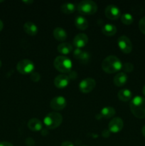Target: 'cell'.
<instances>
[{"mask_svg":"<svg viewBox=\"0 0 145 146\" xmlns=\"http://www.w3.org/2000/svg\"><path fill=\"white\" fill-rule=\"evenodd\" d=\"M101 67L105 73L111 74L120 71L122 68V64L117 57L111 55L102 61Z\"/></svg>","mask_w":145,"mask_h":146,"instance_id":"obj_1","label":"cell"},{"mask_svg":"<svg viewBox=\"0 0 145 146\" xmlns=\"http://www.w3.org/2000/svg\"><path fill=\"white\" fill-rule=\"evenodd\" d=\"M130 111L137 118H145V98L136 96L131 101Z\"/></svg>","mask_w":145,"mask_h":146,"instance_id":"obj_2","label":"cell"},{"mask_svg":"<svg viewBox=\"0 0 145 146\" xmlns=\"http://www.w3.org/2000/svg\"><path fill=\"white\" fill-rule=\"evenodd\" d=\"M53 65L55 69L63 74H67L71 71L72 64L71 60L65 56H58L55 58Z\"/></svg>","mask_w":145,"mask_h":146,"instance_id":"obj_3","label":"cell"},{"mask_svg":"<svg viewBox=\"0 0 145 146\" xmlns=\"http://www.w3.org/2000/svg\"><path fill=\"white\" fill-rule=\"evenodd\" d=\"M63 122L61 114L56 112H51L47 114L44 119V123L48 129L53 130L61 125Z\"/></svg>","mask_w":145,"mask_h":146,"instance_id":"obj_4","label":"cell"},{"mask_svg":"<svg viewBox=\"0 0 145 146\" xmlns=\"http://www.w3.org/2000/svg\"><path fill=\"white\" fill-rule=\"evenodd\" d=\"M77 9L78 12L82 15H92L98 11V6L95 1L83 0L78 4Z\"/></svg>","mask_w":145,"mask_h":146,"instance_id":"obj_5","label":"cell"},{"mask_svg":"<svg viewBox=\"0 0 145 146\" xmlns=\"http://www.w3.org/2000/svg\"><path fill=\"white\" fill-rule=\"evenodd\" d=\"M16 69L19 74L23 75L31 74L34 72V64L29 59H23L18 61L16 65Z\"/></svg>","mask_w":145,"mask_h":146,"instance_id":"obj_6","label":"cell"},{"mask_svg":"<svg viewBox=\"0 0 145 146\" xmlns=\"http://www.w3.org/2000/svg\"><path fill=\"white\" fill-rule=\"evenodd\" d=\"M117 44L119 48L124 54H130L132 51V44L129 38L126 36H121L118 38Z\"/></svg>","mask_w":145,"mask_h":146,"instance_id":"obj_7","label":"cell"},{"mask_svg":"<svg viewBox=\"0 0 145 146\" xmlns=\"http://www.w3.org/2000/svg\"><path fill=\"white\" fill-rule=\"evenodd\" d=\"M96 86V81L92 78H87L82 80L79 84L80 91L84 94H88L91 92Z\"/></svg>","mask_w":145,"mask_h":146,"instance_id":"obj_8","label":"cell"},{"mask_svg":"<svg viewBox=\"0 0 145 146\" xmlns=\"http://www.w3.org/2000/svg\"><path fill=\"white\" fill-rule=\"evenodd\" d=\"M105 14L107 18L109 19L117 20L120 17L121 11L117 6L114 4H109L105 8Z\"/></svg>","mask_w":145,"mask_h":146,"instance_id":"obj_9","label":"cell"},{"mask_svg":"<svg viewBox=\"0 0 145 146\" xmlns=\"http://www.w3.org/2000/svg\"><path fill=\"white\" fill-rule=\"evenodd\" d=\"M67 105V101L62 96H55L50 102V107L54 111H61Z\"/></svg>","mask_w":145,"mask_h":146,"instance_id":"obj_10","label":"cell"},{"mask_svg":"<svg viewBox=\"0 0 145 146\" xmlns=\"http://www.w3.org/2000/svg\"><path fill=\"white\" fill-rule=\"evenodd\" d=\"M124 127V122L122 119L119 117L114 118L109 121L108 125V129L109 132L112 133H117L120 132Z\"/></svg>","mask_w":145,"mask_h":146,"instance_id":"obj_11","label":"cell"},{"mask_svg":"<svg viewBox=\"0 0 145 146\" xmlns=\"http://www.w3.org/2000/svg\"><path fill=\"white\" fill-rule=\"evenodd\" d=\"M70 82V78L68 75L60 74L57 76L54 79V85L58 88H64L68 86Z\"/></svg>","mask_w":145,"mask_h":146,"instance_id":"obj_12","label":"cell"},{"mask_svg":"<svg viewBox=\"0 0 145 146\" xmlns=\"http://www.w3.org/2000/svg\"><path fill=\"white\" fill-rule=\"evenodd\" d=\"M88 42V37L85 34H78L73 39V46L76 48H83Z\"/></svg>","mask_w":145,"mask_h":146,"instance_id":"obj_13","label":"cell"},{"mask_svg":"<svg viewBox=\"0 0 145 146\" xmlns=\"http://www.w3.org/2000/svg\"><path fill=\"white\" fill-rule=\"evenodd\" d=\"M28 127L31 131L34 132H38L42 130L43 124L41 121L38 118H31L29 121H28Z\"/></svg>","mask_w":145,"mask_h":146,"instance_id":"obj_14","label":"cell"},{"mask_svg":"<svg viewBox=\"0 0 145 146\" xmlns=\"http://www.w3.org/2000/svg\"><path fill=\"white\" fill-rule=\"evenodd\" d=\"M127 79V75L125 72H120L115 75V76L114 77L113 82L116 86L121 87L126 84Z\"/></svg>","mask_w":145,"mask_h":146,"instance_id":"obj_15","label":"cell"},{"mask_svg":"<svg viewBox=\"0 0 145 146\" xmlns=\"http://www.w3.org/2000/svg\"><path fill=\"white\" fill-rule=\"evenodd\" d=\"M24 30L27 34L30 36H35L38 33V27L31 21H27L24 25Z\"/></svg>","mask_w":145,"mask_h":146,"instance_id":"obj_16","label":"cell"},{"mask_svg":"<svg viewBox=\"0 0 145 146\" xmlns=\"http://www.w3.org/2000/svg\"><path fill=\"white\" fill-rule=\"evenodd\" d=\"M53 34L54 38L58 41H64L68 36L66 31L61 27H56L54 29Z\"/></svg>","mask_w":145,"mask_h":146,"instance_id":"obj_17","label":"cell"},{"mask_svg":"<svg viewBox=\"0 0 145 146\" xmlns=\"http://www.w3.org/2000/svg\"><path fill=\"white\" fill-rule=\"evenodd\" d=\"M75 25L78 29L85 30L88 27V21L82 16H78L75 19Z\"/></svg>","mask_w":145,"mask_h":146,"instance_id":"obj_18","label":"cell"},{"mask_svg":"<svg viewBox=\"0 0 145 146\" xmlns=\"http://www.w3.org/2000/svg\"><path fill=\"white\" fill-rule=\"evenodd\" d=\"M115 113H116V111L113 107L106 106L102 108L99 115L101 118H110L113 117L115 115Z\"/></svg>","mask_w":145,"mask_h":146,"instance_id":"obj_19","label":"cell"},{"mask_svg":"<svg viewBox=\"0 0 145 146\" xmlns=\"http://www.w3.org/2000/svg\"><path fill=\"white\" fill-rule=\"evenodd\" d=\"M102 32L107 36H112L117 32V27L113 24H107L102 27Z\"/></svg>","mask_w":145,"mask_h":146,"instance_id":"obj_20","label":"cell"},{"mask_svg":"<svg viewBox=\"0 0 145 146\" xmlns=\"http://www.w3.org/2000/svg\"><path fill=\"white\" fill-rule=\"evenodd\" d=\"M117 97L120 101H124V102H127L132 99V94L130 90L129 89H122L118 92Z\"/></svg>","mask_w":145,"mask_h":146,"instance_id":"obj_21","label":"cell"},{"mask_svg":"<svg viewBox=\"0 0 145 146\" xmlns=\"http://www.w3.org/2000/svg\"><path fill=\"white\" fill-rule=\"evenodd\" d=\"M57 49H58V51L60 54L67 55V54H69L72 51V46L69 43L63 42L61 43L58 46Z\"/></svg>","mask_w":145,"mask_h":146,"instance_id":"obj_22","label":"cell"},{"mask_svg":"<svg viewBox=\"0 0 145 146\" xmlns=\"http://www.w3.org/2000/svg\"><path fill=\"white\" fill-rule=\"evenodd\" d=\"M76 9V7L72 3H65L63 4L61 7V11L63 14H72Z\"/></svg>","mask_w":145,"mask_h":146,"instance_id":"obj_23","label":"cell"},{"mask_svg":"<svg viewBox=\"0 0 145 146\" xmlns=\"http://www.w3.org/2000/svg\"><path fill=\"white\" fill-rule=\"evenodd\" d=\"M121 21L125 25H130L133 23L134 18L132 14L129 13H125L121 16Z\"/></svg>","mask_w":145,"mask_h":146,"instance_id":"obj_24","label":"cell"},{"mask_svg":"<svg viewBox=\"0 0 145 146\" xmlns=\"http://www.w3.org/2000/svg\"><path fill=\"white\" fill-rule=\"evenodd\" d=\"M90 56L89 53L86 52V51H82L78 60H79L82 64H87L90 61Z\"/></svg>","mask_w":145,"mask_h":146,"instance_id":"obj_25","label":"cell"},{"mask_svg":"<svg viewBox=\"0 0 145 146\" xmlns=\"http://www.w3.org/2000/svg\"><path fill=\"white\" fill-rule=\"evenodd\" d=\"M122 69L125 72L130 73L134 70V65L132 64V63L126 62L124 64H122Z\"/></svg>","mask_w":145,"mask_h":146,"instance_id":"obj_26","label":"cell"},{"mask_svg":"<svg viewBox=\"0 0 145 146\" xmlns=\"http://www.w3.org/2000/svg\"><path fill=\"white\" fill-rule=\"evenodd\" d=\"M139 29L142 34H145V17H142L139 21Z\"/></svg>","mask_w":145,"mask_h":146,"instance_id":"obj_27","label":"cell"},{"mask_svg":"<svg viewBox=\"0 0 145 146\" xmlns=\"http://www.w3.org/2000/svg\"><path fill=\"white\" fill-rule=\"evenodd\" d=\"M30 78L34 82H38L41 80V76L37 72H32L30 76Z\"/></svg>","mask_w":145,"mask_h":146,"instance_id":"obj_28","label":"cell"},{"mask_svg":"<svg viewBox=\"0 0 145 146\" xmlns=\"http://www.w3.org/2000/svg\"><path fill=\"white\" fill-rule=\"evenodd\" d=\"M68 78H70V80H75V78H77V76H78V74H77V73L75 72V71H71L69 73H68Z\"/></svg>","mask_w":145,"mask_h":146,"instance_id":"obj_29","label":"cell"},{"mask_svg":"<svg viewBox=\"0 0 145 146\" xmlns=\"http://www.w3.org/2000/svg\"><path fill=\"white\" fill-rule=\"evenodd\" d=\"M82 52V51L80 49V48H76V49L73 51L74 57H75V58H77V59H78V58H79L80 56L81 55Z\"/></svg>","mask_w":145,"mask_h":146,"instance_id":"obj_30","label":"cell"},{"mask_svg":"<svg viewBox=\"0 0 145 146\" xmlns=\"http://www.w3.org/2000/svg\"><path fill=\"white\" fill-rule=\"evenodd\" d=\"M102 135L104 138H108V137L110 135V132H109V130H105V131L102 132Z\"/></svg>","mask_w":145,"mask_h":146,"instance_id":"obj_31","label":"cell"},{"mask_svg":"<svg viewBox=\"0 0 145 146\" xmlns=\"http://www.w3.org/2000/svg\"><path fill=\"white\" fill-rule=\"evenodd\" d=\"M61 146H74V145L71 141H64L62 143Z\"/></svg>","mask_w":145,"mask_h":146,"instance_id":"obj_32","label":"cell"},{"mask_svg":"<svg viewBox=\"0 0 145 146\" xmlns=\"http://www.w3.org/2000/svg\"><path fill=\"white\" fill-rule=\"evenodd\" d=\"M0 146H14L11 143L7 141H1L0 142Z\"/></svg>","mask_w":145,"mask_h":146,"instance_id":"obj_33","label":"cell"},{"mask_svg":"<svg viewBox=\"0 0 145 146\" xmlns=\"http://www.w3.org/2000/svg\"><path fill=\"white\" fill-rule=\"evenodd\" d=\"M3 28H4V24H3L2 21L0 19V31L3 29Z\"/></svg>","mask_w":145,"mask_h":146,"instance_id":"obj_34","label":"cell"},{"mask_svg":"<svg viewBox=\"0 0 145 146\" xmlns=\"http://www.w3.org/2000/svg\"><path fill=\"white\" fill-rule=\"evenodd\" d=\"M142 135H143L144 137V138H145V125H144L143 128H142Z\"/></svg>","mask_w":145,"mask_h":146,"instance_id":"obj_35","label":"cell"},{"mask_svg":"<svg viewBox=\"0 0 145 146\" xmlns=\"http://www.w3.org/2000/svg\"><path fill=\"white\" fill-rule=\"evenodd\" d=\"M24 3H26V4H31V3H33L34 2V1H24Z\"/></svg>","mask_w":145,"mask_h":146,"instance_id":"obj_36","label":"cell"},{"mask_svg":"<svg viewBox=\"0 0 145 146\" xmlns=\"http://www.w3.org/2000/svg\"><path fill=\"white\" fill-rule=\"evenodd\" d=\"M142 93H143L144 96H145V85L144 86L143 88H142Z\"/></svg>","mask_w":145,"mask_h":146,"instance_id":"obj_37","label":"cell"},{"mask_svg":"<svg viewBox=\"0 0 145 146\" xmlns=\"http://www.w3.org/2000/svg\"><path fill=\"white\" fill-rule=\"evenodd\" d=\"M1 60H0V68H1Z\"/></svg>","mask_w":145,"mask_h":146,"instance_id":"obj_38","label":"cell"},{"mask_svg":"<svg viewBox=\"0 0 145 146\" xmlns=\"http://www.w3.org/2000/svg\"><path fill=\"white\" fill-rule=\"evenodd\" d=\"M82 146H88V145H82Z\"/></svg>","mask_w":145,"mask_h":146,"instance_id":"obj_39","label":"cell"}]
</instances>
